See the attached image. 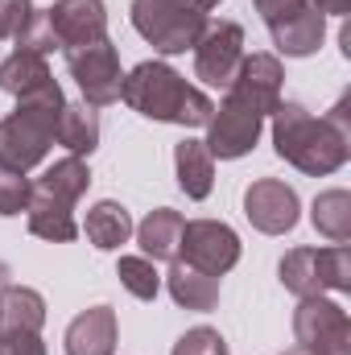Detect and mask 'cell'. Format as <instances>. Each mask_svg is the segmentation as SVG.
I'll list each match as a JSON object with an SVG mask.
<instances>
[{
  "label": "cell",
  "mask_w": 351,
  "mask_h": 355,
  "mask_svg": "<svg viewBox=\"0 0 351 355\" xmlns=\"http://www.w3.org/2000/svg\"><path fill=\"white\" fill-rule=\"evenodd\" d=\"M261 128H264L261 112L228 91L223 103H219V107L211 112V120H207V141H203V145L211 149V157H219V162H236V157H244V153L257 149Z\"/></svg>",
  "instance_id": "7"
},
{
  "label": "cell",
  "mask_w": 351,
  "mask_h": 355,
  "mask_svg": "<svg viewBox=\"0 0 351 355\" xmlns=\"http://www.w3.org/2000/svg\"><path fill=\"white\" fill-rule=\"evenodd\" d=\"M306 4H314L323 17H348L351 12V0H306Z\"/></svg>",
  "instance_id": "33"
},
{
  "label": "cell",
  "mask_w": 351,
  "mask_h": 355,
  "mask_svg": "<svg viewBox=\"0 0 351 355\" xmlns=\"http://www.w3.org/2000/svg\"><path fill=\"white\" fill-rule=\"evenodd\" d=\"M67 355H116V310L91 306L67 327Z\"/></svg>",
  "instance_id": "15"
},
{
  "label": "cell",
  "mask_w": 351,
  "mask_h": 355,
  "mask_svg": "<svg viewBox=\"0 0 351 355\" xmlns=\"http://www.w3.org/2000/svg\"><path fill=\"white\" fill-rule=\"evenodd\" d=\"M310 223L331 244H348L351 240V194L348 190H323L314 198V207H310Z\"/></svg>",
  "instance_id": "25"
},
{
  "label": "cell",
  "mask_w": 351,
  "mask_h": 355,
  "mask_svg": "<svg viewBox=\"0 0 351 355\" xmlns=\"http://www.w3.org/2000/svg\"><path fill=\"white\" fill-rule=\"evenodd\" d=\"M166 285H170V297H174L182 310H194V314H207L219 306V277L203 272V268H190L186 261H174L166 272Z\"/></svg>",
  "instance_id": "18"
},
{
  "label": "cell",
  "mask_w": 351,
  "mask_h": 355,
  "mask_svg": "<svg viewBox=\"0 0 351 355\" xmlns=\"http://www.w3.org/2000/svg\"><path fill=\"white\" fill-rule=\"evenodd\" d=\"M87 186H91V170H87V162L83 157H62V162H54L46 174L33 182V190L37 194H50V198H58V202H67V207H75L83 194H87Z\"/></svg>",
  "instance_id": "23"
},
{
  "label": "cell",
  "mask_w": 351,
  "mask_h": 355,
  "mask_svg": "<svg viewBox=\"0 0 351 355\" xmlns=\"http://www.w3.org/2000/svg\"><path fill=\"white\" fill-rule=\"evenodd\" d=\"M67 71L83 91V103H91V107H108V103L120 99L124 71H120V54H116V46L108 37L67 50Z\"/></svg>",
  "instance_id": "6"
},
{
  "label": "cell",
  "mask_w": 351,
  "mask_h": 355,
  "mask_svg": "<svg viewBox=\"0 0 351 355\" xmlns=\"http://www.w3.org/2000/svg\"><path fill=\"white\" fill-rule=\"evenodd\" d=\"M302 0H257V12L264 17V25L268 21H277V17H285V12H293Z\"/></svg>",
  "instance_id": "32"
},
{
  "label": "cell",
  "mask_w": 351,
  "mask_h": 355,
  "mask_svg": "<svg viewBox=\"0 0 351 355\" xmlns=\"http://www.w3.org/2000/svg\"><path fill=\"white\" fill-rule=\"evenodd\" d=\"M54 75H50V67H46V58L42 54H29V50H12L4 62H0V91H8V95H29V91L46 87Z\"/></svg>",
  "instance_id": "24"
},
{
  "label": "cell",
  "mask_w": 351,
  "mask_h": 355,
  "mask_svg": "<svg viewBox=\"0 0 351 355\" xmlns=\"http://www.w3.org/2000/svg\"><path fill=\"white\" fill-rule=\"evenodd\" d=\"M120 99L141 112L145 120H162V124H182V128H207L215 103L198 87H190L174 67L166 62H137L124 75Z\"/></svg>",
  "instance_id": "2"
},
{
  "label": "cell",
  "mask_w": 351,
  "mask_h": 355,
  "mask_svg": "<svg viewBox=\"0 0 351 355\" xmlns=\"http://www.w3.org/2000/svg\"><path fill=\"white\" fill-rule=\"evenodd\" d=\"M25 219H29V232L37 240H50V244H71L79 236L75 207H67V202H58L50 194H37V190H33V198L25 207Z\"/></svg>",
  "instance_id": "20"
},
{
  "label": "cell",
  "mask_w": 351,
  "mask_h": 355,
  "mask_svg": "<svg viewBox=\"0 0 351 355\" xmlns=\"http://www.w3.org/2000/svg\"><path fill=\"white\" fill-rule=\"evenodd\" d=\"M219 0H132V29L157 54H186L211 25Z\"/></svg>",
  "instance_id": "4"
},
{
  "label": "cell",
  "mask_w": 351,
  "mask_h": 355,
  "mask_svg": "<svg viewBox=\"0 0 351 355\" xmlns=\"http://www.w3.org/2000/svg\"><path fill=\"white\" fill-rule=\"evenodd\" d=\"M170 355H228V339L211 327H194L178 339Z\"/></svg>",
  "instance_id": "29"
},
{
  "label": "cell",
  "mask_w": 351,
  "mask_h": 355,
  "mask_svg": "<svg viewBox=\"0 0 351 355\" xmlns=\"http://www.w3.org/2000/svg\"><path fill=\"white\" fill-rule=\"evenodd\" d=\"M281 83H285V71H281V58L277 54H244L236 79L228 83V91L244 103H252L261 116H273V107L281 103Z\"/></svg>",
  "instance_id": "13"
},
{
  "label": "cell",
  "mask_w": 351,
  "mask_h": 355,
  "mask_svg": "<svg viewBox=\"0 0 351 355\" xmlns=\"http://www.w3.org/2000/svg\"><path fill=\"white\" fill-rule=\"evenodd\" d=\"M54 141L71 153V157H87L99 145V112L91 103H62L58 112V128H54Z\"/></svg>",
  "instance_id": "22"
},
{
  "label": "cell",
  "mask_w": 351,
  "mask_h": 355,
  "mask_svg": "<svg viewBox=\"0 0 351 355\" xmlns=\"http://www.w3.org/2000/svg\"><path fill=\"white\" fill-rule=\"evenodd\" d=\"M268 120H273V149L293 170H302V174H310V178H327L348 166L351 137L339 132L327 116L314 120L302 103L281 99Z\"/></svg>",
  "instance_id": "1"
},
{
  "label": "cell",
  "mask_w": 351,
  "mask_h": 355,
  "mask_svg": "<svg viewBox=\"0 0 351 355\" xmlns=\"http://www.w3.org/2000/svg\"><path fill=\"white\" fill-rule=\"evenodd\" d=\"M46 327V297L29 285L0 289V335H42Z\"/></svg>",
  "instance_id": "16"
},
{
  "label": "cell",
  "mask_w": 351,
  "mask_h": 355,
  "mask_svg": "<svg viewBox=\"0 0 351 355\" xmlns=\"http://www.w3.org/2000/svg\"><path fill=\"white\" fill-rule=\"evenodd\" d=\"M46 17L58 37V50H75V46H91V42L108 37V4L103 0H54L46 8Z\"/></svg>",
  "instance_id": "12"
},
{
  "label": "cell",
  "mask_w": 351,
  "mask_h": 355,
  "mask_svg": "<svg viewBox=\"0 0 351 355\" xmlns=\"http://www.w3.org/2000/svg\"><path fill=\"white\" fill-rule=\"evenodd\" d=\"M174 170H178V186H182L186 198L203 202V198L211 194V186H215V157H211V149H207L203 141L186 137V141L178 145L174 149Z\"/></svg>",
  "instance_id": "21"
},
{
  "label": "cell",
  "mask_w": 351,
  "mask_h": 355,
  "mask_svg": "<svg viewBox=\"0 0 351 355\" xmlns=\"http://www.w3.org/2000/svg\"><path fill=\"white\" fill-rule=\"evenodd\" d=\"M67 95L50 79L46 87L29 91L17 99V112L0 120V166L29 174L33 166L46 162L50 145H54V128H58V112H62Z\"/></svg>",
  "instance_id": "3"
},
{
  "label": "cell",
  "mask_w": 351,
  "mask_h": 355,
  "mask_svg": "<svg viewBox=\"0 0 351 355\" xmlns=\"http://www.w3.org/2000/svg\"><path fill=\"white\" fill-rule=\"evenodd\" d=\"M33 12H37L33 0H0V37H12L17 42V33L29 25Z\"/></svg>",
  "instance_id": "30"
},
{
  "label": "cell",
  "mask_w": 351,
  "mask_h": 355,
  "mask_svg": "<svg viewBox=\"0 0 351 355\" xmlns=\"http://www.w3.org/2000/svg\"><path fill=\"white\" fill-rule=\"evenodd\" d=\"M182 215L174 207H157L149 211L132 232H137V244L149 261H178V244H182Z\"/></svg>",
  "instance_id": "19"
},
{
  "label": "cell",
  "mask_w": 351,
  "mask_h": 355,
  "mask_svg": "<svg viewBox=\"0 0 351 355\" xmlns=\"http://www.w3.org/2000/svg\"><path fill=\"white\" fill-rule=\"evenodd\" d=\"M0 355H46L42 335H0Z\"/></svg>",
  "instance_id": "31"
},
{
  "label": "cell",
  "mask_w": 351,
  "mask_h": 355,
  "mask_svg": "<svg viewBox=\"0 0 351 355\" xmlns=\"http://www.w3.org/2000/svg\"><path fill=\"white\" fill-rule=\"evenodd\" d=\"M17 50L42 54V58L58 50V37H54V29H50V17H46V12H33V17H29V25L17 33Z\"/></svg>",
  "instance_id": "28"
},
{
  "label": "cell",
  "mask_w": 351,
  "mask_h": 355,
  "mask_svg": "<svg viewBox=\"0 0 351 355\" xmlns=\"http://www.w3.org/2000/svg\"><path fill=\"white\" fill-rule=\"evenodd\" d=\"M4 285H8V265L0 261V289H4Z\"/></svg>",
  "instance_id": "35"
},
{
  "label": "cell",
  "mask_w": 351,
  "mask_h": 355,
  "mask_svg": "<svg viewBox=\"0 0 351 355\" xmlns=\"http://www.w3.org/2000/svg\"><path fill=\"white\" fill-rule=\"evenodd\" d=\"M83 236H87L91 248L116 252V248L128 244V236H132V215H128V207L116 202V198H99L87 211V219H83Z\"/></svg>",
  "instance_id": "17"
},
{
  "label": "cell",
  "mask_w": 351,
  "mask_h": 355,
  "mask_svg": "<svg viewBox=\"0 0 351 355\" xmlns=\"http://www.w3.org/2000/svg\"><path fill=\"white\" fill-rule=\"evenodd\" d=\"M116 277H120V285H124L137 302H153L157 289H162V277H157V268H153L149 257H120Z\"/></svg>",
  "instance_id": "26"
},
{
  "label": "cell",
  "mask_w": 351,
  "mask_h": 355,
  "mask_svg": "<svg viewBox=\"0 0 351 355\" xmlns=\"http://www.w3.org/2000/svg\"><path fill=\"white\" fill-rule=\"evenodd\" d=\"M29 198H33V182L25 174H17V170H4L0 166V215L4 219L21 215L29 207Z\"/></svg>",
  "instance_id": "27"
},
{
  "label": "cell",
  "mask_w": 351,
  "mask_h": 355,
  "mask_svg": "<svg viewBox=\"0 0 351 355\" xmlns=\"http://www.w3.org/2000/svg\"><path fill=\"white\" fill-rule=\"evenodd\" d=\"M240 62H244V25L236 21H215L194 42V79H203L207 87L228 91Z\"/></svg>",
  "instance_id": "10"
},
{
  "label": "cell",
  "mask_w": 351,
  "mask_h": 355,
  "mask_svg": "<svg viewBox=\"0 0 351 355\" xmlns=\"http://www.w3.org/2000/svg\"><path fill=\"white\" fill-rule=\"evenodd\" d=\"M281 285L298 297H318L327 289L351 293V248L331 244V248H289L281 257Z\"/></svg>",
  "instance_id": "5"
},
{
  "label": "cell",
  "mask_w": 351,
  "mask_h": 355,
  "mask_svg": "<svg viewBox=\"0 0 351 355\" xmlns=\"http://www.w3.org/2000/svg\"><path fill=\"white\" fill-rule=\"evenodd\" d=\"M178 261H186L190 268H203L211 277H223L228 268L240 265V236L219 219H190V223H182Z\"/></svg>",
  "instance_id": "9"
},
{
  "label": "cell",
  "mask_w": 351,
  "mask_h": 355,
  "mask_svg": "<svg viewBox=\"0 0 351 355\" xmlns=\"http://www.w3.org/2000/svg\"><path fill=\"white\" fill-rule=\"evenodd\" d=\"M268 37L277 46V54H285V58H310L323 46V37H327V17L314 4L302 0L293 12L268 21Z\"/></svg>",
  "instance_id": "14"
},
{
  "label": "cell",
  "mask_w": 351,
  "mask_h": 355,
  "mask_svg": "<svg viewBox=\"0 0 351 355\" xmlns=\"http://www.w3.org/2000/svg\"><path fill=\"white\" fill-rule=\"evenodd\" d=\"M298 211H302L298 190L285 186V182H277V178H261V182H252L244 190V215H248V223L257 232H264V236L293 232L298 227Z\"/></svg>",
  "instance_id": "11"
},
{
  "label": "cell",
  "mask_w": 351,
  "mask_h": 355,
  "mask_svg": "<svg viewBox=\"0 0 351 355\" xmlns=\"http://www.w3.org/2000/svg\"><path fill=\"white\" fill-rule=\"evenodd\" d=\"M281 355H318L314 347H306V343H293V347H285Z\"/></svg>",
  "instance_id": "34"
},
{
  "label": "cell",
  "mask_w": 351,
  "mask_h": 355,
  "mask_svg": "<svg viewBox=\"0 0 351 355\" xmlns=\"http://www.w3.org/2000/svg\"><path fill=\"white\" fill-rule=\"evenodd\" d=\"M293 335L298 343L314 347L318 355H351V318L331 297H302L293 310Z\"/></svg>",
  "instance_id": "8"
}]
</instances>
